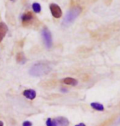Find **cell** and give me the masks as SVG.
<instances>
[{"label": "cell", "mask_w": 120, "mask_h": 126, "mask_svg": "<svg viewBox=\"0 0 120 126\" xmlns=\"http://www.w3.org/2000/svg\"><path fill=\"white\" fill-rule=\"evenodd\" d=\"M51 70H52L51 66H50L49 64H47V63L38 62L32 65L29 70V73L32 76L39 77V76H42V75L48 74V73L51 71Z\"/></svg>", "instance_id": "6da1fadb"}, {"label": "cell", "mask_w": 120, "mask_h": 126, "mask_svg": "<svg viewBox=\"0 0 120 126\" xmlns=\"http://www.w3.org/2000/svg\"><path fill=\"white\" fill-rule=\"evenodd\" d=\"M81 11L82 9L79 7H74L69 9L67 12L66 16H65L63 21H62V26H68L69 25H71L75 21L77 17L79 16V14L81 13Z\"/></svg>", "instance_id": "7a4b0ae2"}, {"label": "cell", "mask_w": 120, "mask_h": 126, "mask_svg": "<svg viewBox=\"0 0 120 126\" xmlns=\"http://www.w3.org/2000/svg\"><path fill=\"white\" fill-rule=\"evenodd\" d=\"M47 126H68L69 120L65 117H57L55 119H49L46 121Z\"/></svg>", "instance_id": "3957f363"}, {"label": "cell", "mask_w": 120, "mask_h": 126, "mask_svg": "<svg viewBox=\"0 0 120 126\" xmlns=\"http://www.w3.org/2000/svg\"><path fill=\"white\" fill-rule=\"evenodd\" d=\"M42 37L43 39L44 44L47 48H50L52 45V34L51 32L47 27H44L42 31Z\"/></svg>", "instance_id": "277c9868"}, {"label": "cell", "mask_w": 120, "mask_h": 126, "mask_svg": "<svg viewBox=\"0 0 120 126\" xmlns=\"http://www.w3.org/2000/svg\"><path fill=\"white\" fill-rule=\"evenodd\" d=\"M50 11H51L52 15L55 18H60L62 16V11L61 7L56 3L50 4Z\"/></svg>", "instance_id": "5b68a950"}, {"label": "cell", "mask_w": 120, "mask_h": 126, "mask_svg": "<svg viewBox=\"0 0 120 126\" xmlns=\"http://www.w3.org/2000/svg\"><path fill=\"white\" fill-rule=\"evenodd\" d=\"M7 31H8V28H7V25L4 22H0V43L4 39L5 35L7 33Z\"/></svg>", "instance_id": "8992f818"}, {"label": "cell", "mask_w": 120, "mask_h": 126, "mask_svg": "<svg viewBox=\"0 0 120 126\" xmlns=\"http://www.w3.org/2000/svg\"><path fill=\"white\" fill-rule=\"evenodd\" d=\"M23 95L29 100H33L36 97V92L34 89H26L23 92Z\"/></svg>", "instance_id": "52a82bcc"}, {"label": "cell", "mask_w": 120, "mask_h": 126, "mask_svg": "<svg viewBox=\"0 0 120 126\" xmlns=\"http://www.w3.org/2000/svg\"><path fill=\"white\" fill-rule=\"evenodd\" d=\"M33 17H34L33 14H32L30 12H26V13L22 15V16H21L22 22H23V24L28 23V22L30 21L31 20H33Z\"/></svg>", "instance_id": "ba28073f"}, {"label": "cell", "mask_w": 120, "mask_h": 126, "mask_svg": "<svg viewBox=\"0 0 120 126\" xmlns=\"http://www.w3.org/2000/svg\"><path fill=\"white\" fill-rule=\"evenodd\" d=\"M63 83L64 84H66L67 85H72V86H75V85H77V84H78V81L74 79V78H66V79H63Z\"/></svg>", "instance_id": "9c48e42d"}, {"label": "cell", "mask_w": 120, "mask_h": 126, "mask_svg": "<svg viewBox=\"0 0 120 126\" xmlns=\"http://www.w3.org/2000/svg\"><path fill=\"white\" fill-rule=\"evenodd\" d=\"M16 61L17 62L21 63V64H24L26 62V58L25 57L23 52H18L16 55Z\"/></svg>", "instance_id": "30bf717a"}, {"label": "cell", "mask_w": 120, "mask_h": 126, "mask_svg": "<svg viewBox=\"0 0 120 126\" xmlns=\"http://www.w3.org/2000/svg\"><path fill=\"white\" fill-rule=\"evenodd\" d=\"M91 107L92 108H94L95 110H104V107L103 105L100 104V103H97V102H92L91 104Z\"/></svg>", "instance_id": "8fae6325"}, {"label": "cell", "mask_w": 120, "mask_h": 126, "mask_svg": "<svg viewBox=\"0 0 120 126\" xmlns=\"http://www.w3.org/2000/svg\"><path fill=\"white\" fill-rule=\"evenodd\" d=\"M32 8H33L34 12H36V13H39V12H41V6H40V4L38 3V2H34L32 5Z\"/></svg>", "instance_id": "7c38bea8"}, {"label": "cell", "mask_w": 120, "mask_h": 126, "mask_svg": "<svg viewBox=\"0 0 120 126\" xmlns=\"http://www.w3.org/2000/svg\"><path fill=\"white\" fill-rule=\"evenodd\" d=\"M22 126H32V123L30 121H25L22 124Z\"/></svg>", "instance_id": "4fadbf2b"}, {"label": "cell", "mask_w": 120, "mask_h": 126, "mask_svg": "<svg viewBox=\"0 0 120 126\" xmlns=\"http://www.w3.org/2000/svg\"><path fill=\"white\" fill-rule=\"evenodd\" d=\"M75 126H86L84 124H82V123H81V124H79V125H77Z\"/></svg>", "instance_id": "5bb4252c"}, {"label": "cell", "mask_w": 120, "mask_h": 126, "mask_svg": "<svg viewBox=\"0 0 120 126\" xmlns=\"http://www.w3.org/2000/svg\"><path fill=\"white\" fill-rule=\"evenodd\" d=\"M0 126H3V122L0 120Z\"/></svg>", "instance_id": "9a60e30c"}, {"label": "cell", "mask_w": 120, "mask_h": 126, "mask_svg": "<svg viewBox=\"0 0 120 126\" xmlns=\"http://www.w3.org/2000/svg\"><path fill=\"white\" fill-rule=\"evenodd\" d=\"M119 122H120V118H119Z\"/></svg>", "instance_id": "2e32d148"}, {"label": "cell", "mask_w": 120, "mask_h": 126, "mask_svg": "<svg viewBox=\"0 0 120 126\" xmlns=\"http://www.w3.org/2000/svg\"><path fill=\"white\" fill-rule=\"evenodd\" d=\"M11 1H14V0H11Z\"/></svg>", "instance_id": "e0dca14e"}]
</instances>
